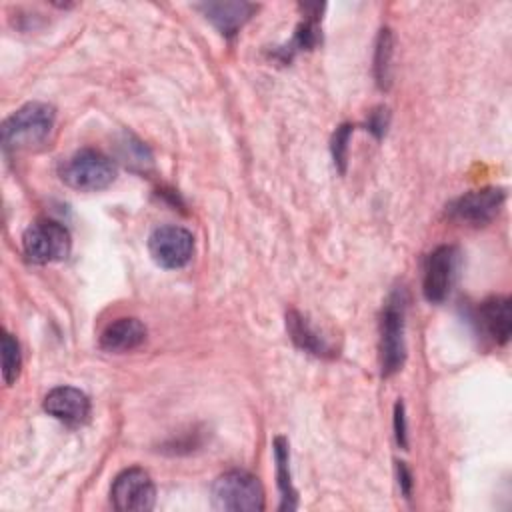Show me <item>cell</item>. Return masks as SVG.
Returning a JSON list of instances; mask_svg holds the SVG:
<instances>
[{
  "instance_id": "obj_1",
  "label": "cell",
  "mask_w": 512,
  "mask_h": 512,
  "mask_svg": "<svg viewBox=\"0 0 512 512\" xmlns=\"http://www.w3.org/2000/svg\"><path fill=\"white\" fill-rule=\"evenodd\" d=\"M56 110L46 102H28L2 124V148L6 152L36 148L54 128Z\"/></svg>"
},
{
  "instance_id": "obj_5",
  "label": "cell",
  "mask_w": 512,
  "mask_h": 512,
  "mask_svg": "<svg viewBox=\"0 0 512 512\" xmlns=\"http://www.w3.org/2000/svg\"><path fill=\"white\" fill-rule=\"evenodd\" d=\"M22 248L30 262H60L70 252V232L56 220H38L24 230Z\"/></svg>"
},
{
  "instance_id": "obj_16",
  "label": "cell",
  "mask_w": 512,
  "mask_h": 512,
  "mask_svg": "<svg viewBox=\"0 0 512 512\" xmlns=\"http://www.w3.org/2000/svg\"><path fill=\"white\" fill-rule=\"evenodd\" d=\"M392 52H394V42H392V30L382 28L376 40V54H374V74H376V84L380 88L390 86V62H392Z\"/></svg>"
},
{
  "instance_id": "obj_2",
  "label": "cell",
  "mask_w": 512,
  "mask_h": 512,
  "mask_svg": "<svg viewBox=\"0 0 512 512\" xmlns=\"http://www.w3.org/2000/svg\"><path fill=\"white\" fill-rule=\"evenodd\" d=\"M212 504L226 512L264 510V490L256 476L244 470H228L212 484Z\"/></svg>"
},
{
  "instance_id": "obj_21",
  "label": "cell",
  "mask_w": 512,
  "mask_h": 512,
  "mask_svg": "<svg viewBox=\"0 0 512 512\" xmlns=\"http://www.w3.org/2000/svg\"><path fill=\"white\" fill-rule=\"evenodd\" d=\"M386 118H388L386 108H380L378 112H372V118H370V122H368V128L374 130L378 136L384 134V130H386Z\"/></svg>"
},
{
  "instance_id": "obj_9",
  "label": "cell",
  "mask_w": 512,
  "mask_h": 512,
  "mask_svg": "<svg viewBox=\"0 0 512 512\" xmlns=\"http://www.w3.org/2000/svg\"><path fill=\"white\" fill-rule=\"evenodd\" d=\"M460 254L456 246H438L430 252L424 266L422 290L428 302H444L456 280Z\"/></svg>"
},
{
  "instance_id": "obj_8",
  "label": "cell",
  "mask_w": 512,
  "mask_h": 512,
  "mask_svg": "<svg viewBox=\"0 0 512 512\" xmlns=\"http://www.w3.org/2000/svg\"><path fill=\"white\" fill-rule=\"evenodd\" d=\"M506 200L504 188H482L472 190L468 194L458 196L446 206V212L452 220L470 224V226H484L488 224L502 208Z\"/></svg>"
},
{
  "instance_id": "obj_12",
  "label": "cell",
  "mask_w": 512,
  "mask_h": 512,
  "mask_svg": "<svg viewBox=\"0 0 512 512\" xmlns=\"http://www.w3.org/2000/svg\"><path fill=\"white\" fill-rule=\"evenodd\" d=\"M478 322L496 344H506L512 330L510 300L504 296H492L484 300L478 308Z\"/></svg>"
},
{
  "instance_id": "obj_18",
  "label": "cell",
  "mask_w": 512,
  "mask_h": 512,
  "mask_svg": "<svg viewBox=\"0 0 512 512\" xmlns=\"http://www.w3.org/2000/svg\"><path fill=\"white\" fill-rule=\"evenodd\" d=\"M120 156H122V160L126 162V164H140V166H144V164H150V154H148V150H146V146L142 144V142H138V140H134L132 136H128L122 144H120Z\"/></svg>"
},
{
  "instance_id": "obj_11",
  "label": "cell",
  "mask_w": 512,
  "mask_h": 512,
  "mask_svg": "<svg viewBox=\"0 0 512 512\" xmlns=\"http://www.w3.org/2000/svg\"><path fill=\"white\" fill-rule=\"evenodd\" d=\"M146 340V328L138 318H118L100 334V348L110 354L136 350Z\"/></svg>"
},
{
  "instance_id": "obj_7",
  "label": "cell",
  "mask_w": 512,
  "mask_h": 512,
  "mask_svg": "<svg viewBox=\"0 0 512 512\" xmlns=\"http://www.w3.org/2000/svg\"><path fill=\"white\" fill-rule=\"evenodd\" d=\"M110 500L122 512H146L154 506L156 488L150 474L142 468H128L120 472L110 488Z\"/></svg>"
},
{
  "instance_id": "obj_13",
  "label": "cell",
  "mask_w": 512,
  "mask_h": 512,
  "mask_svg": "<svg viewBox=\"0 0 512 512\" xmlns=\"http://www.w3.org/2000/svg\"><path fill=\"white\" fill-rule=\"evenodd\" d=\"M200 10L222 34L230 36L252 16L256 6L250 2H204Z\"/></svg>"
},
{
  "instance_id": "obj_19",
  "label": "cell",
  "mask_w": 512,
  "mask_h": 512,
  "mask_svg": "<svg viewBox=\"0 0 512 512\" xmlns=\"http://www.w3.org/2000/svg\"><path fill=\"white\" fill-rule=\"evenodd\" d=\"M348 138H350V126L344 124L336 130L334 140H332V154H334V162L340 166V172H344V164H346Z\"/></svg>"
},
{
  "instance_id": "obj_10",
  "label": "cell",
  "mask_w": 512,
  "mask_h": 512,
  "mask_svg": "<svg viewBox=\"0 0 512 512\" xmlns=\"http://www.w3.org/2000/svg\"><path fill=\"white\" fill-rule=\"evenodd\" d=\"M42 406L52 418H56V420H60L68 426H80L90 416L88 396L82 390L74 388V386H56V388H52L44 396Z\"/></svg>"
},
{
  "instance_id": "obj_17",
  "label": "cell",
  "mask_w": 512,
  "mask_h": 512,
  "mask_svg": "<svg viewBox=\"0 0 512 512\" xmlns=\"http://www.w3.org/2000/svg\"><path fill=\"white\" fill-rule=\"evenodd\" d=\"M20 366H22L20 346L10 332L2 330V376L6 384H12L18 378Z\"/></svg>"
},
{
  "instance_id": "obj_6",
  "label": "cell",
  "mask_w": 512,
  "mask_h": 512,
  "mask_svg": "<svg viewBox=\"0 0 512 512\" xmlns=\"http://www.w3.org/2000/svg\"><path fill=\"white\" fill-rule=\"evenodd\" d=\"M148 250L158 266L176 270L190 262L194 254V236L176 224L158 226L148 238Z\"/></svg>"
},
{
  "instance_id": "obj_14",
  "label": "cell",
  "mask_w": 512,
  "mask_h": 512,
  "mask_svg": "<svg viewBox=\"0 0 512 512\" xmlns=\"http://www.w3.org/2000/svg\"><path fill=\"white\" fill-rule=\"evenodd\" d=\"M286 326H288V332L292 336V340L302 348V350H308L312 354H326L328 352V344L326 340L306 322V318L298 312H288L286 316Z\"/></svg>"
},
{
  "instance_id": "obj_4",
  "label": "cell",
  "mask_w": 512,
  "mask_h": 512,
  "mask_svg": "<svg viewBox=\"0 0 512 512\" xmlns=\"http://www.w3.org/2000/svg\"><path fill=\"white\" fill-rule=\"evenodd\" d=\"M404 316H406V294L396 290L390 294L380 326V356H382V374L390 376L400 370L406 358L404 344Z\"/></svg>"
},
{
  "instance_id": "obj_3",
  "label": "cell",
  "mask_w": 512,
  "mask_h": 512,
  "mask_svg": "<svg viewBox=\"0 0 512 512\" xmlns=\"http://www.w3.org/2000/svg\"><path fill=\"white\" fill-rule=\"evenodd\" d=\"M116 178L114 162L92 148H84L70 156L62 168V180L80 192H98L108 188Z\"/></svg>"
},
{
  "instance_id": "obj_20",
  "label": "cell",
  "mask_w": 512,
  "mask_h": 512,
  "mask_svg": "<svg viewBox=\"0 0 512 512\" xmlns=\"http://www.w3.org/2000/svg\"><path fill=\"white\" fill-rule=\"evenodd\" d=\"M394 434H396V442L406 448V416H404V404L398 400L394 406Z\"/></svg>"
},
{
  "instance_id": "obj_15",
  "label": "cell",
  "mask_w": 512,
  "mask_h": 512,
  "mask_svg": "<svg viewBox=\"0 0 512 512\" xmlns=\"http://www.w3.org/2000/svg\"><path fill=\"white\" fill-rule=\"evenodd\" d=\"M274 460L278 466V488L282 492V504L280 510H294L296 508V492L290 482V470H288V444L284 438L274 440Z\"/></svg>"
},
{
  "instance_id": "obj_22",
  "label": "cell",
  "mask_w": 512,
  "mask_h": 512,
  "mask_svg": "<svg viewBox=\"0 0 512 512\" xmlns=\"http://www.w3.org/2000/svg\"><path fill=\"white\" fill-rule=\"evenodd\" d=\"M398 478H400L402 492H404V494H406V498H408V494H410V486H412V476H410V472H408V468H406V464H404V462H398Z\"/></svg>"
}]
</instances>
